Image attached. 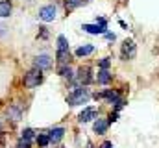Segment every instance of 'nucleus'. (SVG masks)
I'll use <instances>...</instances> for the list:
<instances>
[{
  "label": "nucleus",
  "mask_w": 159,
  "mask_h": 148,
  "mask_svg": "<svg viewBox=\"0 0 159 148\" xmlns=\"http://www.w3.org/2000/svg\"><path fill=\"white\" fill-rule=\"evenodd\" d=\"M89 98H91L89 89L80 85L76 89H72V93L67 96V104H69V106H83V104L89 102Z\"/></svg>",
  "instance_id": "1"
},
{
  "label": "nucleus",
  "mask_w": 159,
  "mask_h": 148,
  "mask_svg": "<svg viewBox=\"0 0 159 148\" xmlns=\"http://www.w3.org/2000/svg\"><path fill=\"white\" fill-rule=\"evenodd\" d=\"M43 80H44L43 71H39V69H32V71H28V72L24 74L22 85H24L26 89H35V87H39L41 83H43Z\"/></svg>",
  "instance_id": "2"
},
{
  "label": "nucleus",
  "mask_w": 159,
  "mask_h": 148,
  "mask_svg": "<svg viewBox=\"0 0 159 148\" xmlns=\"http://www.w3.org/2000/svg\"><path fill=\"white\" fill-rule=\"evenodd\" d=\"M56 17H57V7L54 4H46V6L39 7V11H37V19L43 22H54Z\"/></svg>",
  "instance_id": "3"
},
{
  "label": "nucleus",
  "mask_w": 159,
  "mask_h": 148,
  "mask_svg": "<svg viewBox=\"0 0 159 148\" xmlns=\"http://www.w3.org/2000/svg\"><path fill=\"white\" fill-rule=\"evenodd\" d=\"M74 78H76V81H78L81 87H87V85L94 80V78H93V71H91V67H87V65H85V67H80Z\"/></svg>",
  "instance_id": "4"
},
{
  "label": "nucleus",
  "mask_w": 159,
  "mask_h": 148,
  "mask_svg": "<svg viewBox=\"0 0 159 148\" xmlns=\"http://www.w3.org/2000/svg\"><path fill=\"white\" fill-rule=\"evenodd\" d=\"M137 56V46H135V43L129 39V41H124L122 43V48H120V58L124 59V61H128V59H133Z\"/></svg>",
  "instance_id": "5"
},
{
  "label": "nucleus",
  "mask_w": 159,
  "mask_h": 148,
  "mask_svg": "<svg viewBox=\"0 0 159 148\" xmlns=\"http://www.w3.org/2000/svg\"><path fill=\"white\" fill-rule=\"evenodd\" d=\"M52 67V58L48 54H39L34 58V69H39V71H46Z\"/></svg>",
  "instance_id": "6"
},
{
  "label": "nucleus",
  "mask_w": 159,
  "mask_h": 148,
  "mask_svg": "<svg viewBox=\"0 0 159 148\" xmlns=\"http://www.w3.org/2000/svg\"><path fill=\"white\" fill-rule=\"evenodd\" d=\"M6 117H7V120H11V122H19V120L22 118V109H20V106L9 104V106L6 108Z\"/></svg>",
  "instance_id": "7"
},
{
  "label": "nucleus",
  "mask_w": 159,
  "mask_h": 148,
  "mask_svg": "<svg viewBox=\"0 0 159 148\" xmlns=\"http://www.w3.org/2000/svg\"><path fill=\"white\" fill-rule=\"evenodd\" d=\"M81 30L83 32H87V34H93V35H104V34H107L106 30H107V26H102V24H83L81 26Z\"/></svg>",
  "instance_id": "8"
},
{
  "label": "nucleus",
  "mask_w": 159,
  "mask_h": 148,
  "mask_svg": "<svg viewBox=\"0 0 159 148\" xmlns=\"http://www.w3.org/2000/svg\"><path fill=\"white\" fill-rule=\"evenodd\" d=\"M93 118H98V113H96L94 108H85V109L78 115V122H81V124H85V122H89V120H93Z\"/></svg>",
  "instance_id": "9"
},
{
  "label": "nucleus",
  "mask_w": 159,
  "mask_h": 148,
  "mask_svg": "<svg viewBox=\"0 0 159 148\" xmlns=\"http://www.w3.org/2000/svg\"><path fill=\"white\" fill-rule=\"evenodd\" d=\"M13 13V2L11 0H0V19H6Z\"/></svg>",
  "instance_id": "10"
},
{
  "label": "nucleus",
  "mask_w": 159,
  "mask_h": 148,
  "mask_svg": "<svg viewBox=\"0 0 159 148\" xmlns=\"http://www.w3.org/2000/svg\"><path fill=\"white\" fill-rule=\"evenodd\" d=\"M94 80L98 81V85H107V83L113 81V74L109 72V71H102V69H98V76H96Z\"/></svg>",
  "instance_id": "11"
},
{
  "label": "nucleus",
  "mask_w": 159,
  "mask_h": 148,
  "mask_svg": "<svg viewBox=\"0 0 159 148\" xmlns=\"http://www.w3.org/2000/svg\"><path fill=\"white\" fill-rule=\"evenodd\" d=\"M107 128H109V122H107L106 118H96V120H94V133L104 135V133L107 132Z\"/></svg>",
  "instance_id": "12"
},
{
  "label": "nucleus",
  "mask_w": 159,
  "mask_h": 148,
  "mask_svg": "<svg viewBox=\"0 0 159 148\" xmlns=\"http://www.w3.org/2000/svg\"><path fill=\"white\" fill-rule=\"evenodd\" d=\"M46 135H48L50 143H59V141L63 139V135H65V130H63V128H54V130H50Z\"/></svg>",
  "instance_id": "13"
},
{
  "label": "nucleus",
  "mask_w": 159,
  "mask_h": 148,
  "mask_svg": "<svg viewBox=\"0 0 159 148\" xmlns=\"http://www.w3.org/2000/svg\"><path fill=\"white\" fill-rule=\"evenodd\" d=\"M56 59L59 65H69L70 61V50H57L56 52Z\"/></svg>",
  "instance_id": "14"
},
{
  "label": "nucleus",
  "mask_w": 159,
  "mask_h": 148,
  "mask_svg": "<svg viewBox=\"0 0 159 148\" xmlns=\"http://www.w3.org/2000/svg\"><path fill=\"white\" fill-rule=\"evenodd\" d=\"M57 74H59L61 78H67V80H72V78H74V72H72V69H70L69 65H59Z\"/></svg>",
  "instance_id": "15"
},
{
  "label": "nucleus",
  "mask_w": 159,
  "mask_h": 148,
  "mask_svg": "<svg viewBox=\"0 0 159 148\" xmlns=\"http://www.w3.org/2000/svg\"><path fill=\"white\" fill-rule=\"evenodd\" d=\"M94 52V46L93 44H83V46H80L78 50H76V56L78 58H85V56H91Z\"/></svg>",
  "instance_id": "16"
},
{
  "label": "nucleus",
  "mask_w": 159,
  "mask_h": 148,
  "mask_svg": "<svg viewBox=\"0 0 159 148\" xmlns=\"http://www.w3.org/2000/svg\"><path fill=\"white\" fill-rule=\"evenodd\" d=\"M87 0H65V9L67 11H72V9H76L80 7L81 4H85Z\"/></svg>",
  "instance_id": "17"
},
{
  "label": "nucleus",
  "mask_w": 159,
  "mask_h": 148,
  "mask_svg": "<svg viewBox=\"0 0 159 148\" xmlns=\"http://www.w3.org/2000/svg\"><path fill=\"white\" fill-rule=\"evenodd\" d=\"M35 143H37V146L39 148H46L50 145V139H48V135L46 133H39L37 135V139H35Z\"/></svg>",
  "instance_id": "18"
},
{
  "label": "nucleus",
  "mask_w": 159,
  "mask_h": 148,
  "mask_svg": "<svg viewBox=\"0 0 159 148\" xmlns=\"http://www.w3.org/2000/svg\"><path fill=\"white\" fill-rule=\"evenodd\" d=\"M57 50H69V41L65 35H57Z\"/></svg>",
  "instance_id": "19"
},
{
  "label": "nucleus",
  "mask_w": 159,
  "mask_h": 148,
  "mask_svg": "<svg viewBox=\"0 0 159 148\" xmlns=\"http://www.w3.org/2000/svg\"><path fill=\"white\" fill-rule=\"evenodd\" d=\"M109 67H111V59H109V58H102V59L98 61V69H102V71H109Z\"/></svg>",
  "instance_id": "20"
},
{
  "label": "nucleus",
  "mask_w": 159,
  "mask_h": 148,
  "mask_svg": "<svg viewBox=\"0 0 159 148\" xmlns=\"http://www.w3.org/2000/svg\"><path fill=\"white\" fill-rule=\"evenodd\" d=\"M32 137H34V130H32V128H26V130L22 132V139H28V141H30Z\"/></svg>",
  "instance_id": "21"
},
{
  "label": "nucleus",
  "mask_w": 159,
  "mask_h": 148,
  "mask_svg": "<svg viewBox=\"0 0 159 148\" xmlns=\"http://www.w3.org/2000/svg\"><path fill=\"white\" fill-rule=\"evenodd\" d=\"M30 145H32V143H30L28 139H22V137H20V141L17 143V148H30Z\"/></svg>",
  "instance_id": "22"
},
{
  "label": "nucleus",
  "mask_w": 159,
  "mask_h": 148,
  "mask_svg": "<svg viewBox=\"0 0 159 148\" xmlns=\"http://www.w3.org/2000/svg\"><path fill=\"white\" fill-rule=\"evenodd\" d=\"M41 34H37V39H46L48 37V32H46V28H39Z\"/></svg>",
  "instance_id": "23"
},
{
  "label": "nucleus",
  "mask_w": 159,
  "mask_h": 148,
  "mask_svg": "<svg viewBox=\"0 0 159 148\" xmlns=\"http://www.w3.org/2000/svg\"><path fill=\"white\" fill-rule=\"evenodd\" d=\"M96 24H102V26H107V19H104V17H96Z\"/></svg>",
  "instance_id": "24"
},
{
  "label": "nucleus",
  "mask_w": 159,
  "mask_h": 148,
  "mask_svg": "<svg viewBox=\"0 0 159 148\" xmlns=\"http://www.w3.org/2000/svg\"><path fill=\"white\" fill-rule=\"evenodd\" d=\"M117 118H119V113H115V111H113V113H111V115H109V120H107V122H109V124H111V122H115V120H117Z\"/></svg>",
  "instance_id": "25"
},
{
  "label": "nucleus",
  "mask_w": 159,
  "mask_h": 148,
  "mask_svg": "<svg viewBox=\"0 0 159 148\" xmlns=\"http://www.w3.org/2000/svg\"><path fill=\"white\" fill-rule=\"evenodd\" d=\"M106 37H107L109 41H115V39H117V37H115V34H106Z\"/></svg>",
  "instance_id": "26"
},
{
  "label": "nucleus",
  "mask_w": 159,
  "mask_h": 148,
  "mask_svg": "<svg viewBox=\"0 0 159 148\" xmlns=\"http://www.w3.org/2000/svg\"><path fill=\"white\" fill-rule=\"evenodd\" d=\"M113 146V145H111V143H109V141H106V143H104V145H102V148H111Z\"/></svg>",
  "instance_id": "27"
},
{
  "label": "nucleus",
  "mask_w": 159,
  "mask_h": 148,
  "mask_svg": "<svg viewBox=\"0 0 159 148\" xmlns=\"http://www.w3.org/2000/svg\"><path fill=\"white\" fill-rule=\"evenodd\" d=\"M2 130H4V124H2V120H0V132H2Z\"/></svg>",
  "instance_id": "28"
},
{
  "label": "nucleus",
  "mask_w": 159,
  "mask_h": 148,
  "mask_svg": "<svg viewBox=\"0 0 159 148\" xmlns=\"http://www.w3.org/2000/svg\"><path fill=\"white\" fill-rule=\"evenodd\" d=\"M89 148H93V146H89Z\"/></svg>",
  "instance_id": "29"
}]
</instances>
